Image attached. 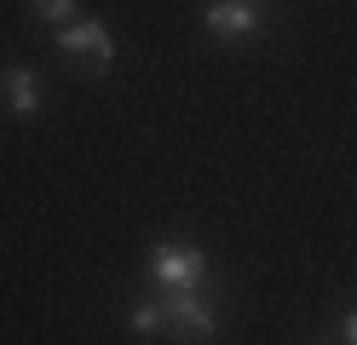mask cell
I'll use <instances>...</instances> for the list:
<instances>
[{
    "instance_id": "1",
    "label": "cell",
    "mask_w": 357,
    "mask_h": 345,
    "mask_svg": "<svg viewBox=\"0 0 357 345\" xmlns=\"http://www.w3.org/2000/svg\"><path fill=\"white\" fill-rule=\"evenodd\" d=\"M162 311H167V334H178L185 345H202L219 334V299L208 288H178L162 299Z\"/></svg>"
},
{
    "instance_id": "2",
    "label": "cell",
    "mask_w": 357,
    "mask_h": 345,
    "mask_svg": "<svg viewBox=\"0 0 357 345\" xmlns=\"http://www.w3.org/2000/svg\"><path fill=\"white\" fill-rule=\"evenodd\" d=\"M150 276H155L167 293H178V288H208V253L196 247V242H155V247H150Z\"/></svg>"
},
{
    "instance_id": "3",
    "label": "cell",
    "mask_w": 357,
    "mask_h": 345,
    "mask_svg": "<svg viewBox=\"0 0 357 345\" xmlns=\"http://www.w3.org/2000/svg\"><path fill=\"white\" fill-rule=\"evenodd\" d=\"M58 52L63 58H86L93 69H109V63H116V40H109V29L98 17H70L58 29Z\"/></svg>"
},
{
    "instance_id": "4",
    "label": "cell",
    "mask_w": 357,
    "mask_h": 345,
    "mask_svg": "<svg viewBox=\"0 0 357 345\" xmlns=\"http://www.w3.org/2000/svg\"><path fill=\"white\" fill-rule=\"evenodd\" d=\"M202 23L219 40H254L265 29V12H259V0H213L202 12Z\"/></svg>"
},
{
    "instance_id": "5",
    "label": "cell",
    "mask_w": 357,
    "mask_h": 345,
    "mask_svg": "<svg viewBox=\"0 0 357 345\" xmlns=\"http://www.w3.org/2000/svg\"><path fill=\"white\" fill-rule=\"evenodd\" d=\"M0 86H6L12 115H40V75H35L29 63H12L6 75H0Z\"/></svg>"
},
{
    "instance_id": "6",
    "label": "cell",
    "mask_w": 357,
    "mask_h": 345,
    "mask_svg": "<svg viewBox=\"0 0 357 345\" xmlns=\"http://www.w3.org/2000/svg\"><path fill=\"white\" fill-rule=\"evenodd\" d=\"M127 322H132V334H162L167 328V311H162V299H139V305L127 311Z\"/></svg>"
},
{
    "instance_id": "7",
    "label": "cell",
    "mask_w": 357,
    "mask_h": 345,
    "mask_svg": "<svg viewBox=\"0 0 357 345\" xmlns=\"http://www.w3.org/2000/svg\"><path fill=\"white\" fill-rule=\"evenodd\" d=\"M29 6H35V17H40V23H58V29L75 17V0H29Z\"/></svg>"
},
{
    "instance_id": "8",
    "label": "cell",
    "mask_w": 357,
    "mask_h": 345,
    "mask_svg": "<svg viewBox=\"0 0 357 345\" xmlns=\"http://www.w3.org/2000/svg\"><path fill=\"white\" fill-rule=\"evenodd\" d=\"M340 345H357V305L346 311V328H340Z\"/></svg>"
}]
</instances>
